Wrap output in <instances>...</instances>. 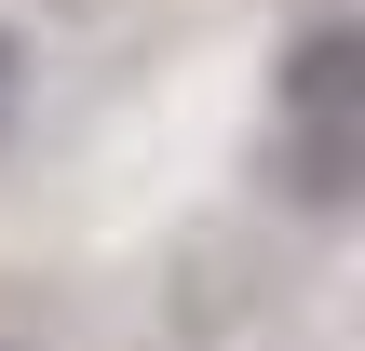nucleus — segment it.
Returning <instances> with one entry per match:
<instances>
[{
	"label": "nucleus",
	"instance_id": "f257e3e1",
	"mask_svg": "<svg viewBox=\"0 0 365 351\" xmlns=\"http://www.w3.org/2000/svg\"><path fill=\"white\" fill-rule=\"evenodd\" d=\"M284 108H298V122H365V14L284 41Z\"/></svg>",
	"mask_w": 365,
	"mask_h": 351
},
{
	"label": "nucleus",
	"instance_id": "f03ea898",
	"mask_svg": "<svg viewBox=\"0 0 365 351\" xmlns=\"http://www.w3.org/2000/svg\"><path fill=\"white\" fill-rule=\"evenodd\" d=\"M14 68H27V54H14V27H0V122H14Z\"/></svg>",
	"mask_w": 365,
	"mask_h": 351
},
{
	"label": "nucleus",
	"instance_id": "7ed1b4c3",
	"mask_svg": "<svg viewBox=\"0 0 365 351\" xmlns=\"http://www.w3.org/2000/svg\"><path fill=\"white\" fill-rule=\"evenodd\" d=\"M0 351H14V338H0Z\"/></svg>",
	"mask_w": 365,
	"mask_h": 351
}]
</instances>
